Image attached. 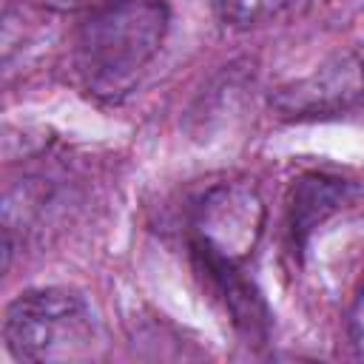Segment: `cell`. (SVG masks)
I'll return each instance as SVG.
<instances>
[{"label":"cell","instance_id":"1","mask_svg":"<svg viewBox=\"0 0 364 364\" xmlns=\"http://www.w3.org/2000/svg\"><path fill=\"white\" fill-rule=\"evenodd\" d=\"M165 0H111L82 20L77 31V74L85 88L105 100L128 94L168 34Z\"/></svg>","mask_w":364,"mask_h":364},{"label":"cell","instance_id":"2","mask_svg":"<svg viewBox=\"0 0 364 364\" xmlns=\"http://www.w3.org/2000/svg\"><path fill=\"white\" fill-rule=\"evenodd\" d=\"M3 338L20 361L94 358L102 344L88 301L65 287H40L17 296L3 318Z\"/></svg>","mask_w":364,"mask_h":364},{"label":"cell","instance_id":"3","mask_svg":"<svg viewBox=\"0 0 364 364\" xmlns=\"http://www.w3.org/2000/svg\"><path fill=\"white\" fill-rule=\"evenodd\" d=\"M264 199L253 182H219L193 205V250L205 259L210 273L236 270L256 250L264 230Z\"/></svg>","mask_w":364,"mask_h":364},{"label":"cell","instance_id":"4","mask_svg":"<svg viewBox=\"0 0 364 364\" xmlns=\"http://www.w3.org/2000/svg\"><path fill=\"white\" fill-rule=\"evenodd\" d=\"M364 100V60L336 51L310 74L270 88V108L284 119L338 117Z\"/></svg>","mask_w":364,"mask_h":364},{"label":"cell","instance_id":"5","mask_svg":"<svg viewBox=\"0 0 364 364\" xmlns=\"http://www.w3.org/2000/svg\"><path fill=\"white\" fill-rule=\"evenodd\" d=\"M350 196V185L344 179H330V176H304L293 188V202H290V230L293 242L304 247L307 233L318 228L330 213H336Z\"/></svg>","mask_w":364,"mask_h":364},{"label":"cell","instance_id":"6","mask_svg":"<svg viewBox=\"0 0 364 364\" xmlns=\"http://www.w3.org/2000/svg\"><path fill=\"white\" fill-rule=\"evenodd\" d=\"M293 0H213L216 14L222 23L233 28H250L270 17H276L282 9H287Z\"/></svg>","mask_w":364,"mask_h":364},{"label":"cell","instance_id":"7","mask_svg":"<svg viewBox=\"0 0 364 364\" xmlns=\"http://www.w3.org/2000/svg\"><path fill=\"white\" fill-rule=\"evenodd\" d=\"M347 336H350V347L358 358H364V279L355 287L350 313H347Z\"/></svg>","mask_w":364,"mask_h":364},{"label":"cell","instance_id":"8","mask_svg":"<svg viewBox=\"0 0 364 364\" xmlns=\"http://www.w3.org/2000/svg\"><path fill=\"white\" fill-rule=\"evenodd\" d=\"M23 3H31L48 11H85V9L102 6V0H23Z\"/></svg>","mask_w":364,"mask_h":364}]
</instances>
